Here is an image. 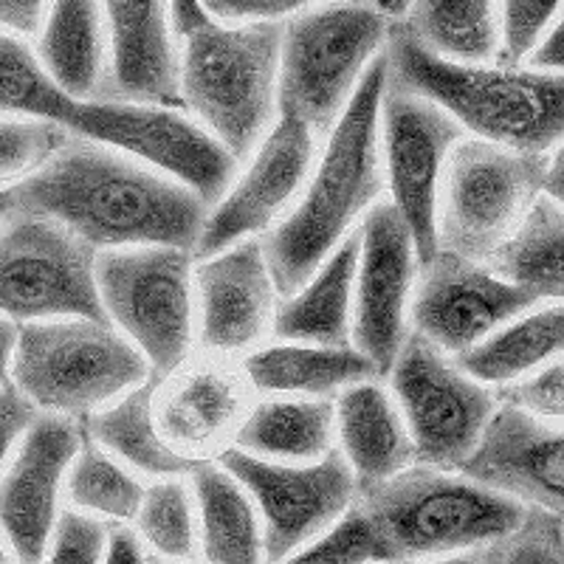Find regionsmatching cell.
I'll list each match as a JSON object with an SVG mask.
<instances>
[{
  "label": "cell",
  "mask_w": 564,
  "mask_h": 564,
  "mask_svg": "<svg viewBox=\"0 0 564 564\" xmlns=\"http://www.w3.org/2000/svg\"><path fill=\"white\" fill-rule=\"evenodd\" d=\"M12 195L14 209L57 220L97 251L124 246L193 251L209 212L178 181L79 135Z\"/></svg>",
  "instance_id": "cell-1"
},
{
  "label": "cell",
  "mask_w": 564,
  "mask_h": 564,
  "mask_svg": "<svg viewBox=\"0 0 564 564\" xmlns=\"http://www.w3.org/2000/svg\"><path fill=\"white\" fill-rule=\"evenodd\" d=\"M387 79L390 65L384 48L327 133L296 204L260 238L280 296L294 294L387 193L379 141Z\"/></svg>",
  "instance_id": "cell-2"
},
{
  "label": "cell",
  "mask_w": 564,
  "mask_h": 564,
  "mask_svg": "<svg viewBox=\"0 0 564 564\" xmlns=\"http://www.w3.org/2000/svg\"><path fill=\"white\" fill-rule=\"evenodd\" d=\"M387 65L392 83L446 110L471 139L539 155L564 141V74L437 57L398 23Z\"/></svg>",
  "instance_id": "cell-3"
},
{
  "label": "cell",
  "mask_w": 564,
  "mask_h": 564,
  "mask_svg": "<svg viewBox=\"0 0 564 564\" xmlns=\"http://www.w3.org/2000/svg\"><path fill=\"white\" fill-rule=\"evenodd\" d=\"M356 508L379 542L381 564L480 551L520 525L525 506L463 471L412 463L390 480L359 488Z\"/></svg>",
  "instance_id": "cell-4"
},
{
  "label": "cell",
  "mask_w": 564,
  "mask_h": 564,
  "mask_svg": "<svg viewBox=\"0 0 564 564\" xmlns=\"http://www.w3.org/2000/svg\"><path fill=\"white\" fill-rule=\"evenodd\" d=\"M282 23L212 20L181 40V108L238 161L276 122Z\"/></svg>",
  "instance_id": "cell-5"
},
{
  "label": "cell",
  "mask_w": 564,
  "mask_h": 564,
  "mask_svg": "<svg viewBox=\"0 0 564 564\" xmlns=\"http://www.w3.org/2000/svg\"><path fill=\"white\" fill-rule=\"evenodd\" d=\"M392 26L395 20L365 0H322L282 20L280 113L296 116L316 139H327L384 54Z\"/></svg>",
  "instance_id": "cell-6"
},
{
  "label": "cell",
  "mask_w": 564,
  "mask_h": 564,
  "mask_svg": "<svg viewBox=\"0 0 564 564\" xmlns=\"http://www.w3.org/2000/svg\"><path fill=\"white\" fill-rule=\"evenodd\" d=\"M153 372L110 322L90 316L23 322L12 384L43 415L85 421Z\"/></svg>",
  "instance_id": "cell-7"
},
{
  "label": "cell",
  "mask_w": 564,
  "mask_h": 564,
  "mask_svg": "<svg viewBox=\"0 0 564 564\" xmlns=\"http://www.w3.org/2000/svg\"><path fill=\"white\" fill-rule=\"evenodd\" d=\"M97 294L105 322L170 376L195 350V254L178 246L97 251Z\"/></svg>",
  "instance_id": "cell-8"
},
{
  "label": "cell",
  "mask_w": 564,
  "mask_h": 564,
  "mask_svg": "<svg viewBox=\"0 0 564 564\" xmlns=\"http://www.w3.org/2000/svg\"><path fill=\"white\" fill-rule=\"evenodd\" d=\"M545 170L547 155L457 141L437 195V249L488 263L542 198Z\"/></svg>",
  "instance_id": "cell-9"
},
{
  "label": "cell",
  "mask_w": 564,
  "mask_h": 564,
  "mask_svg": "<svg viewBox=\"0 0 564 564\" xmlns=\"http://www.w3.org/2000/svg\"><path fill=\"white\" fill-rule=\"evenodd\" d=\"M387 379L412 437L415 463L443 471H457L471 457L500 406L491 387L471 379L452 356L412 330Z\"/></svg>",
  "instance_id": "cell-10"
},
{
  "label": "cell",
  "mask_w": 564,
  "mask_h": 564,
  "mask_svg": "<svg viewBox=\"0 0 564 564\" xmlns=\"http://www.w3.org/2000/svg\"><path fill=\"white\" fill-rule=\"evenodd\" d=\"M68 130L159 170L193 189L206 206L229 189L240 164L204 124L195 122L184 108L170 105L88 99L79 102Z\"/></svg>",
  "instance_id": "cell-11"
},
{
  "label": "cell",
  "mask_w": 564,
  "mask_h": 564,
  "mask_svg": "<svg viewBox=\"0 0 564 564\" xmlns=\"http://www.w3.org/2000/svg\"><path fill=\"white\" fill-rule=\"evenodd\" d=\"M0 316L18 322L105 319L97 249L57 220L14 209L0 226Z\"/></svg>",
  "instance_id": "cell-12"
},
{
  "label": "cell",
  "mask_w": 564,
  "mask_h": 564,
  "mask_svg": "<svg viewBox=\"0 0 564 564\" xmlns=\"http://www.w3.org/2000/svg\"><path fill=\"white\" fill-rule=\"evenodd\" d=\"M218 463L254 500L263 522L265 564L282 562L330 531L359 497V482L339 449L319 460L280 463L231 446Z\"/></svg>",
  "instance_id": "cell-13"
},
{
  "label": "cell",
  "mask_w": 564,
  "mask_h": 564,
  "mask_svg": "<svg viewBox=\"0 0 564 564\" xmlns=\"http://www.w3.org/2000/svg\"><path fill=\"white\" fill-rule=\"evenodd\" d=\"M463 139L466 133L446 110L387 79L379 122L381 167L390 204L404 218L421 263L437 254V195L443 170Z\"/></svg>",
  "instance_id": "cell-14"
},
{
  "label": "cell",
  "mask_w": 564,
  "mask_h": 564,
  "mask_svg": "<svg viewBox=\"0 0 564 564\" xmlns=\"http://www.w3.org/2000/svg\"><path fill=\"white\" fill-rule=\"evenodd\" d=\"M319 139L296 116L280 113L251 150L249 167L209 206L193 254L209 257L240 240L263 238L296 204L319 155Z\"/></svg>",
  "instance_id": "cell-15"
},
{
  "label": "cell",
  "mask_w": 564,
  "mask_h": 564,
  "mask_svg": "<svg viewBox=\"0 0 564 564\" xmlns=\"http://www.w3.org/2000/svg\"><path fill=\"white\" fill-rule=\"evenodd\" d=\"M536 302L531 291L500 276L488 263L437 249L432 260L417 265L410 330L455 359Z\"/></svg>",
  "instance_id": "cell-16"
},
{
  "label": "cell",
  "mask_w": 564,
  "mask_h": 564,
  "mask_svg": "<svg viewBox=\"0 0 564 564\" xmlns=\"http://www.w3.org/2000/svg\"><path fill=\"white\" fill-rule=\"evenodd\" d=\"M417 251L404 218L390 200H379L359 224V263L352 285V347L387 376L410 336V300L417 276Z\"/></svg>",
  "instance_id": "cell-17"
},
{
  "label": "cell",
  "mask_w": 564,
  "mask_h": 564,
  "mask_svg": "<svg viewBox=\"0 0 564 564\" xmlns=\"http://www.w3.org/2000/svg\"><path fill=\"white\" fill-rule=\"evenodd\" d=\"M276 302L280 291L260 238L195 257V345L206 356L240 361L265 345Z\"/></svg>",
  "instance_id": "cell-18"
},
{
  "label": "cell",
  "mask_w": 564,
  "mask_h": 564,
  "mask_svg": "<svg viewBox=\"0 0 564 564\" xmlns=\"http://www.w3.org/2000/svg\"><path fill=\"white\" fill-rule=\"evenodd\" d=\"M83 423L40 415L0 471V533L18 564H43L59 520L65 475L83 446Z\"/></svg>",
  "instance_id": "cell-19"
},
{
  "label": "cell",
  "mask_w": 564,
  "mask_h": 564,
  "mask_svg": "<svg viewBox=\"0 0 564 564\" xmlns=\"http://www.w3.org/2000/svg\"><path fill=\"white\" fill-rule=\"evenodd\" d=\"M257 392L238 359H189L161 376L155 392V423L170 449L189 463L218 460L235 446Z\"/></svg>",
  "instance_id": "cell-20"
},
{
  "label": "cell",
  "mask_w": 564,
  "mask_h": 564,
  "mask_svg": "<svg viewBox=\"0 0 564 564\" xmlns=\"http://www.w3.org/2000/svg\"><path fill=\"white\" fill-rule=\"evenodd\" d=\"M463 471L525 508H542L564 520V430L500 404Z\"/></svg>",
  "instance_id": "cell-21"
},
{
  "label": "cell",
  "mask_w": 564,
  "mask_h": 564,
  "mask_svg": "<svg viewBox=\"0 0 564 564\" xmlns=\"http://www.w3.org/2000/svg\"><path fill=\"white\" fill-rule=\"evenodd\" d=\"M108 85L102 97L181 108V40L170 0H102Z\"/></svg>",
  "instance_id": "cell-22"
},
{
  "label": "cell",
  "mask_w": 564,
  "mask_h": 564,
  "mask_svg": "<svg viewBox=\"0 0 564 564\" xmlns=\"http://www.w3.org/2000/svg\"><path fill=\"white\" fill-rule=\"evenodd\" d=\"M336 449L352 468L359 488L390 480L415 463L412 437L390 387L367 379L334 398Z\"/></svg>",
  "instance_id": "cell-23"
},
{
  "label": "cell",
  "mask_w": 564,
  "mask_h": 564,
  "mask_svg": "<svg viewBox=\"0 0 564 564\" xmlns=\"http://www.w3.org/2000/svg\"><path fill=\"white\" fill-rule=\"evenodd\" d=\"M243 365L246 379L257 395L327 398L367 379H381L367 356L352 345H305V341H271L251 350Z\"/></svg>",
  "instance_id": "cell-24"
},
{
  "label": "cell",
  "mask_w": 564,
  "mask_h": 564,
  "mask_svg": "<svg viewBox=\"0 0 564 564\" xmlns=\"http://www.w3.org/2000/svg\"><path fill=\"white\" fill-rule=\"evenodd\" d=\"M356 263H359V229L341 240L294 294L280 296L271 336L282 341H305V345H352Z\"/></svg>",
  "instance_id": "cell-25"
},
{
  "label": "cell",
  "mask_w": 564,
  "mask_h": 564,
  "mask_svg": "<svg viewBox=\"0 0 564 564\" xmlns=\"http://www.w3.org/2000/svg\"><path fill=\"white\" fill-rule=\"evenodd\" d=\"M34 52L68 97H102L110 68L102 0H54Z\"/></svg>",
  "instance_id": "cell-26"
},
{
  "label": "cell",
  "mask_w": 564,
  "mask_h": 564,
  "mask_svg": "<svg viewBox=\"0 0 564 564\" xmlns=\"http://www.w3.org/2000/svg\"><path fill=\"white\" fill-rule=\"evenodd\" d=\"M198 545L209 564H265L263 522L254 500L218 460L195 463L189 471Z\"/></svg>",
  "instance_id": "cell-27"
},
{
  "label": "cell",
  "mask_w": 564,
  "mask_h": 564,
  "mask_svg": "<svg viewBox=\"0 0 564 564\" xmlns=\"http://www.w3.org/2000/svg\"><path fill=\"white\" fill-rule=\"evenodd\" d=\"M235 449L280 463L319 460L336 449L334 401L260 395L235 437Z\"/></svg>",
  "instance_id": "cell-28"
},
{
  "label": "cell",
  "mask_w": 564,
  "mask_h": 564,
  "mask_svg": "<svg viewBox=\"0 0 564 564\" xmlns=\"http://www.w3.org/2000/svg\"><path fill=\"white\" fill-rule=\"evenodd\" d=\"M159 381L161 376L153 372L148 381L135 384L133 390H128L79 423H83V432L90 441L133 471L155 477V480L159 477H186L195 468V463L175 455L164 443L159 423H155Z\"/></svg>",
  "instance_id": "cell-29"
},
{
  "label": "cell",
  "mask_w": 564,
  "mask_h": 564,
  "mask_svg": "<svg viewBox=\"0 0 564 564\" xmlns=\"http://www.w3.org/2000/svg\"><path fill=\"white\" fill-rule=\"evenodd\" d=\"M564 359V305L525 311L488 339L455 356L457 365L488 387H506L539 367Z\"/></svg>",
  "instance_id": "cell-30"
},
{
  "label": "cell",
  "mask_w": 564,
  "mask_h": 564,
  "mask_svg": "<svg viewBox=\"0 0 564 564\" xmlns=\"http://www.w3.org/2000/svg\"><path fill=\"white\" fill-rule=\"evenodd\" d=\"M398 26L437 57L491 63L500 48V0H410Z\"/></svg>",
  "instance_id": "cell-31"
},
{
  "label": "cell",
  "mask_w": 564,
  "mask_h": 564,
  "mask_svg": "<svg viewBox=\"0 0 564 564\" xmlns=\"http://www.w3.org/2000/svg\"><path fill=\"white\" fill-rule=\"evenodd\" d=\"M506 280L531 291L536 300L564 302V209L551 198L531 206L511 240L488 260Z\"/></svg>",
  "instance_id": "cell-32"
},
{
  "label": "cell",
  "mask_w": 564,
  "mask_h": 564,
  "mask_svg": "<svg viewBox=\"0 0 564 564\" xmlns=\"http://www.w3.org/2000/svg\"><path fill=\"white\" fill-rule=\"evenodd\" d=\"M65 494L79 513L97 520L130 522L139 513L144 486L133 475V468L116 460L85 435L65 475Z\"/></svg>",
  "instance_id": "cell-33"
},
{
  "label": "cell",
  "mask_w": 564,
  "mask_h": 564,
  "mask_svg": "<svg viewBox=\"0 0 564 564\" xmlns=\"http://www.w3.org/2000/svg\"><path fill=\"white\" fill-rule=\"evenodd\" d=\"M79 99L68 97L26 40L0 32V113L32 116L70 128Z\"/></svg>",
  "instance_id": "cell-34"
},
{
  "label": "cell",
  "mask_w": 564,
  "mask_h": 564,
  "mask_svg": "<svg viewBox=\"0 0 564 564\" xmlns=\"http://www.w3.org/2000/svg\"><path fill=\"white\" fill-rule=\"evenodd\" d=\"M139 539H144L155 556L184 562L198 547V511L189 477H159L144 488L139 513Z\"/></svg>",
  "instance_id": "cell-35"
},
{
  "label": "cell",
  "mask_w": 564,
  "mask_h": 564,
  "mask_svg": "<svg viewBox=\"0 0 564 564\" xmlns=\"http://www.w3.org/2000/svg\"><path fill=\"white\" fill-rule=\"evenodd\" d=\"M74 139L68 128L32 116L0 113V189H14Z\"/></svg>",
  "instance_id": "cell-36"
},
{
  "label": "cell",
  "mask_w": 564,
  "mask_h": 564,
  "mask_svg": "<svg viewBox=\"0 0 564 564\" xmlns=\"http://www.w3.org/2000/svg\"><path fill=\"white\" fill-rule=\"evenodd\" d=\"M477 564H564V520L525 508L520 525L475 553Z\"/></svg>",
  "instance_id": "cell-37"
},
{
  "label": "cell",
  "mask_w": 564,
  "mask_h": 564,
  "mask_svg": "<svg viewBox=\"0 0 564 564\" xmlns=\"http://www.w3.org/2000/svg\"><path fill=\"white\" fill-rule=\"evenodd\" d=\"M381 564L379 542L356 506L330 531L276 564Z\"/></svg>",
  "instance_id": "cell-38"
},
{
  "label": "cell",
  "mask_w": 564,
  "mask_h": 564,
  "mask_svg": "<svg viewBox=\"0 0 564 564\" xmlns=\"http://www.w3.org/2000/svg\"><path fill=\"white\" fill-rule=\"evenodd\" d=\"M564 0H500V48L497 63L520 65L551 32Z\"/></svg>",
  "instance_id": "cell-39"
},
{
  "label": "cell",
  "mask_w": 564,
  "mask_h": 564,
  "mask_svg": "<svg viewBox=\"0 0 564 564\" xmlns=\"http://www.w3.org/2000/svg\"><path fill=\"white\" fill-rule=\"evenodd\" d=\"M110 528L97 517L63 511L43 564H105Z\"/></svg>",
  "instance_id": "cell-40"
},
{
  "label": "cell",
  "mask_w": 564,
  "mask_h": 564,
  "mask_svg": "<svg viewBox=\"0 0 564 564\" xmlns=\"http://www.w3.org/2000/svg\"><path fill=\"white\" fill-rule=\"evenodd\" d=\"M500 404H511L547 423H564V359L539 367L531 376L500 387Z\"/></svg>",
  "instance_id": "cell-41"
},
{
  "label": "cell",
  "mask_w": 564,
  "mask_h": 564,
  "mask_svg": "<svg viewBox=\"0 0 564 564\" xmlns=\"http://www.w3.org/2000/svg\"><path fill=\"white\" fill-rule=\"evenodd\" d=\"M314 3L322 0H200L206 14L218 23H282Z\"/></svg>",
  "instance_id": "cell-42"
},
{
  "label": "cell",
  "mask_w": 564,
  "mask_h": 564,
  "mask_svg": "<svg viewBox=\"0 0 564 564\" xmlns=\"http://www.w3.org/2000/svg\"><path fill=\"white\" fill-rule=\"evenodd\" d=\"M40 415L43 412L12 381L0 387V471L12 460L14 449H18L20 441L26 437V432L32 430Z\"/></svg>",
  "instance_id": "cell-43"
},
{
  "label": "cell",
  "mask_w": 564,
  "mask_h": 564,
  "mask_svg": "<svg viewBox=\"0 0 564 564\" xmlns=\"http://www.w3.org/2000/svg\"><path fill=\"white\" fill-rule=\"evenodd\" d=\"M54 0H0V32L20 40H32L43 32Z\"/></svg>",
  "instance_id": "cell-44"
},
{
  "label": "cell",
  "mask_w": 564,
  "mask_h": 564,
  "mask_svg": "<svg viewBox=\"0 0 564 564\" xmlns=\"http://www.w3.org/2000/svg\"><path fill=\"white\" fill-rule=\"evenodd\" d=\"M528 59H531V68L536 70L564 74V18L545 34V40L536 45V52Z\"/></svg>",
  "instance_id": "cell-45"
},
{
  "label": "cell",
  "mask_w": 564,
  "mask_h": 564,
  "mask_svg": "<svg viewBox=\"0 0 564 564\" xmlns=\"http://www.w3.org/2000/svg\"><path fill=\"white\" fill-rule=\"evenodd\" d=\"M105 564H144V551H141L139 533L116 525L108 533V556Z\"/></svg>",
  "instance_id": "cell-46"
},
{
  "label": "cell",
  "mask_w": 564,
  "mask_h": 564,
  "mask_svg": "<svg viewBox=\"0 0 564 564\" xmlns=\"http://www.w3.org/2000/svg\"><path fill=\"white\" fill-rule=\"evenodd\" d=\"M170 9H173V23L175 32H178V40H184L186 34H193L195 29L212 23L206 9L200 7V0H170Z\"/></svg>",
  "instance_id": "cell-47"
},
{
  "label": "cell",
  "mask_w": 564,
  "mask_h": 564,
  "mask_svg": "<svg viewBox=\"0 0 564 564\" xmlns=\"http://www.w3.org/2000/svg\"><path fill=\"white\" fill-rule=\"evenodd\" d=\"M18 334H20L18 322L0 316V387L12 381V359H14V347H18Z\"/></svg>",
  "instance_id": "cell-48"
},
{
  "label": "cell",
  "mask_w": 564,
  "mask_h": 564,
  "mask_svg": "<svg viewBox=\"0 0 564 564\" xmlns=\"http://www.w3.org/2000/svg\"><path fill=\"white\" fill-rule=\"evenodd\" d=\"M542 195L551 198L564 209V141L553 155H547V170H545V184H542Z\"/></svg>",
  "instance_id": "cell-49"
},
{
  "label": "cell",
  "mask_w": 564,
  "mask_h": 564,
  "mask_svg": "<svg viewBox=\"0 0 564 564\" xmlns=\"http://www.w3.org/2000/svg\"><path fill=\"white\" fill-rule=\"evenodd\" d=\"M365 3H370V7H376L379 12H384L387 18L395 20V23H401L406 9H410V0H365Z\"/></svg>",
  "instance_id": "cell-50"
},
{
  "label": "cell",
  "mask_w": 564,
  "mask_h": 564,
  "mask_svg": "<svg viewBox=\"0 0 564 564\" xmlns=\"http://www.w3.org/2000/svg\"><path fill=\"white\" fill-rule=\"evenodd\" d=\"M14 212V195L12 189H0V226L7 224V218Z\"/></svg>",
  "instance_id": "cell-51"
},
{
  "label": "cell",
  "mask_w": 564,
  "mask_h": 564,
  "mask_svg": "<svg viewBox=\"0 0 564 564\" xmlns=\"http://www.w3.org/2000/svg\"><path fill=\"white\" fill-rule=\"evenodd\" d=\"M426 564H477V556H446V558H430Z\"/></svg>",
  "instance_id": "cell-52"
},
{
  "label": "cell",
  "mask_w": 564,
  "mask_h": 564,
  "mask_svg": "<svg viewBox=\"0 0 564 564\" xmlns=\"http://www.w3.org/2000/svg\"><path fill=\"white\" fill-rule=\"evenodd\" d=\"M0 564H18V558H14L12 553H9L7 547H3V542H0Z\"/></svg>",
  "instance_id": "cell-53"
},
{
  "label": "cell",
  "mask_w": 564,
  "mask_h": 564,
  "mask_svg": "<svg viewBox=\"0 0 564 564\" xmlns=\"http://www.w3.org/2000/svg\"><path fill=\"white\" fill-rule=\"evenodd\" d=\"M144 564H178V562H170V558H161V556H144Z\"/></svg>",
  "instance_id": "cell-54"
}]
</instances>
